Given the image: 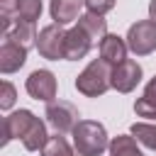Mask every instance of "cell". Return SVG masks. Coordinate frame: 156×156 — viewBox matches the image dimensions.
<instances>
[{
  "mask_svg": "<svg viewBox=\"0 0 156 156\" xmlns=\"http://www.w3.org/2000/svg\"><path fill=\"white\" fill-rule=\"evenodd\" d=\"M88 12H95V15H107L112 7H115V0H83Z\"/></svg>",
  "mask_w": 156,
  "mask_h": 156,
  "instance_id": "cell-22",
  "label": "cell"
},
{
  "mask_svg": "<svg viewBox=\"0 0 156 156\" xmlns=\"http://www.w3.org/2000/svg\"><path fill=\"white\" fill-rule=\"evenodd\" d=\"M73 156H83V154H78V151H76V154H73Z\"/></svg>",
  "mask_w": 156,
  "mask_h": 156,
  "instance_id": "cell-25",
  "label": "cell"
},
{
  "mask_svg": "<svg viewBox=\"0 0 156 156\" xmlns=\"http://www.w3.org/2000/svg\"><path fill=\"white\" fill-rule=\"evenodd\" d=\"M0 90H2L0 93V110H10L15 105V100H17V90H15V85L10 80H2Z\"/></svg>",
  "mask_w": 156,
  "mask_h": 156,
  "instance_id": "cell-21",
  "label": "cell"
},
{
  "mask_svg": "<svg viewBox=\"0 0 156 156\" xmlns=\"http://www.w3.org/2000/svg\"><path fill=\"white\" fill-rule=\"evenodd\" d=\"M49 127H54V132L58 134H66V132H73V127L80 122L78 119V107L68 100H51L46 102V112H44Z\"/></svg>",
  "mask_w": 156,
  "mask_h": 156,
  "instance_id": "cell-5",
  "label": "cell"
},
{
  "mask_svg": "<svg viewBox=\"0 0 156 156\" xmlns=\"http://www.w3.org/2000/svg\"><path fill=\"white\" fill-rule=\"evenodd\" d=\"M110 156H144L141 149L136 146V139L129 134H119L110 141Z\"/></svg>",
  "mask_w": 156,
  "mask_h": 156,
  "instance_id": "cell-16",
  "label": "cell"
},
{
  "mask_svg": "<svg viewBox=\"0 0 156 156\" xmlns=\"http://www.w3.org/2000/svg\"><path fill=\"white\" fill-rule=\"evenodd\" d=\"M132 136H136V141L151 151H156V124H146V122H134L132 124Z\"/></svg>",
  "mask_w": 156,
  "mask_h": 156,
  "instance_id": "cell-17",
  "label": "cell"
},
{
  "mask_svg": "<svg viewBox=\"0 0 156 156\" xmlns=\"http://www.w3.org/2000/svg\"><path fill=\"white\" fill-rule=\"evenodd\" d=\"M83 5H85L83 0H51L49 12H51V20L56 24H68V22L80 17V7Z\"/></svg>",
  "mask_w": 156,
  "mask_h": 156,
  "instance_id": "cell-12",
  "label": "cell"
},
{
  "mask_svg": "<svg viewBox=\"0 0 156 156\" xmlns=\"http://www.w3.org/2000/svg\"><path fill=\"white\" fill-rule=\"evenodd\" d=\"M37 29H34V22H27V20H15L12 22V27L5 32V39H10V41H17V44H22L24 49H29V46H34L37 44Z\"/></svg>",
  "mask_w": 156,
  "mask_h": 156,
  "instance_id": "cell-13",
  "label": "cell"
},
{
  "mask_svg": "<svg viewBox=\"0 0 156 156\" xmlns=\"http://www.w3.org/2000/svg\"><path fill=\"white\" fill-rule=\"evenodd\" d=\"M149 20H154V22H156V0H151V2H149Z\"/></svg>",
  "mask_w": 156,
  "mask_h": 156,
  "instance_id": "cell-24",
  "label": "cell"
},
{
  "mask_svg": "<svg viewBox=\"0 0 156 156\" xmlns=\"http://www.w3.org/2000/svg\"><path fill=\"white\" fill-rule=\"evenodd\" d=\"M78 24L90 34V39H93V41L105 39V34H107V20H105V15L85 12V15H80V17H78Z\"/></svg>",
  "mask_w": 156,
  "mask_h": 156,
  "instance_id": "cell-15",
  "label": "cell"
},
{
  "mask_svg": "<svg viewBox=\"0 0 156 156\" xmlns=\"http://www.w3.org/2000/svg\"><path fill=\"white\" fill-rule=\"evenodd\" d=\"M110 88H112V63H107L105 58L90 61L76 78V90L85 98L105 95Z\"/></svg>",
  "mask_w": 156,
  "mask_h": 156,
  "instance_id": "cell-1",
  "label": "cell"
},
{
  "mask_svg": "<svg viewBox=\"0 0 156 156\" xmlns=\"http://www.w3.org/2000/svg\"><path fill=\"white\" fill-rule=\"evenodd\" d=\"M37 115H32L29 110H17V112H10L5 119H2V146L10 144L12 139H22L29 129V124L34 122Z\"/></svg>",
  "mask_w": 156,
  "mask_h": 156,
  "instance_id": "cell-8",
  "label": "cell"
},
{
  "mask_svg": "<svg viewBox=\"0 0 156 156\" xmlns=\"http://www.w3.org/2000/svg\"><path fill=\"white\" fill-rule=\"evenodd\" d=\"M73 146L78 154L83 156H100L105 149H110V139L107 132L100 122L95 119H80L73 127Z\"/></svg>",
  "mask_w": 156,
  "mask_h": 156,
  "instance_id": "cell-2",
  "label": "cell"
},
{
  "mask_svg": "<svg viewBox=\"0 0 156 156\" xmlns=\"http://www.w3.org/2000/svg\"><path fill=\"white\" fill-rule=\"evenodd\" d=\"M127 46L136 56H149L156 51V22L154 20H139L127 32Z\"/></svg>",
  "mask_w": 156,
  "mask_h": 156,
  "instance_id": "cell-3",
  "label": "cell"
},
{
  "mask_svg": "<svg viewBox=\"0 0 156 156\" xmlns=\"http://www.w3.org/2000/svg\"><path fill=\"white\" fill-rule=\"evenodd\" d=\"M144 95H146V98H151V100H156V76L144 85Z\"/></svg>",
  "mask_w": 156,
  "mask_h": 156,
  "instance_id": "cell-23",
  "label": "cell"
},
{
  "mask_svg": "<svg viewBox=\"0 0 156 156\" xmlns=\"http://www.w3.org/2000/svg\"><path fill=\"white\" fill-rule=\"evenodd\" d=\"M90 46H93V39H90V34H88L80 24H76L73 29L66 32V61H78V58H83V56L90 51Z\"/></svg>",
  "mask_w": 156,
  "mask_h": 156,
  "instance_id": "cell-9",
  "label": "cell"
},
{
  "mask_svg": "<svg viewBox=\"0 0 156 156\" xmlns=\"http://www.w3.org/2000/svg\"><path fill=\"white\" fill-rule=\"evenodd\" d=\"M134 112L139 117H146V119H156V100L141 95L136 102H134Z\"/></svg>",
  "mask_w": 156,
  "mask_h": 156,
  "instance_id": "cell-20",
  "label": "cell"
},
{
  "mask_svg": "<svg viewBox=\"0 0 156 156\" xmlns=\"http://www.w3.org/2000/svg\"><path fill=\"white\" fill-rule=\"evenodd\" d=\"M46 141H49L46 124H44L39 117H34V122H32V124H29V129H27V134L22 136V144H24V149H27V151H41Z\"/></svg>",
  "mask_w": 156,
  "mask_h": 156,
  "instance_id": "cell-14",
  "label": "cell"
},
{
  "mask_svg": "<svg viewBox=\"0 0 156 156\" xmlns=\"http://www.w3.org/2000/svg\"><path fill=\"white\" fill-rule=\"evenodd\" d=\"M127 39L117 37V34H105V39H100V58H105L107 63L117 66L127 58Z\"/></svg>",
  "mask_w": 156,
  "mask_h": 156,
  "instance_id": "cell-11",
  "label": "cell"
},
{
  "mask_svg": "<svg viewBox=\"0 0 156 156\" xmlns=\"http://www.w3.org/2000/svg\"><path fill=\"white\" fill-rule=\"evenodd\" d=\"M141 83V66L134 58H124L122 63L112 66V88L117 93H132Z\"/></svg>",
  "mask_w": 156,
  "mask_h": 156,
  "instance_id": "cell-7",
  "label": "cell"
},
{
  "mask_svg": "<svg viewBox=\"0 0 156 156\" xmlns=\"http://www.w3.org/2000/svg\"><path fill=\"white\" fill-rule=\"evenodd\" d=\"M41 15V0H17V20L37 22Z\"/></svg>",
  "mask_w": 156,
  "mask_h": 156,
  "instance_id": "cell-19",
  "label": "cell"
},
{
  "mask_svg": "<svg viewBox=\"0 0 156 156\" xmlns=\"http://www.w3.org/2000/svg\"><path fill=\"white\" fill-rule=\"evenodd\" d=\"M24 61H27V49L22 44H17V41L5 39L2 46H0V71L5 76L15 73V71H20L24 66Z\"/></svg>",
  "mask_w": 156,
  "mask_h": 156,
  "instance_id": "cell-10",
  "label": "cell"
},
{
  "mask_svg": "<svg viewBox=\"0 0 156 156\" xmlns=\"http://www.w3.org/2000/svg\"><path fill=\"white\" fill-rule=\"evenodd\" d=\"M24 88H27V93H29L34 100H41V102H51V100L56 98V90H58L54 73L46 71V68L32 71L29 78H27V83H24Z\"/></svg>",
  "mask_w": 156,
  "mask_h": 156,
  "instance_id": "cell-6",
  "label": "cell"
},
{
  "mask_svg": "<svg viewBox=\"0 0 156 156\" xmlns=\"http://www.w3.org/2000/svg\"><path fill=\"white\" fill-rule=\"evenodd\" d=\"M41 156H73V149H71V144L56 132L54 136H49V141L44 144V149L39 151Z\"/></svg>",
  "mask_w": 156,
  "mask_h": 156,
  "instance_id": "cell-18",
  "label": "cell"
},
{
  "mask_svg": "<svg viewBox=\"0 0 156 156\" xmlns=\"http://www.w3.org/2000/svg\"><path fill=\"white\" fill-rule=\"evenodd\" d=\"M37 49L49 61L66 58V29H63V24H56V22L46 24L37 37Z\"/></svg>",
  "mask_w": 156,
  "mask_h": 156,
  "instance_id": "cell-4",
  "label": "cell"
}]
</instances>
